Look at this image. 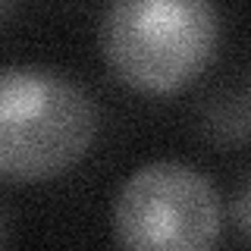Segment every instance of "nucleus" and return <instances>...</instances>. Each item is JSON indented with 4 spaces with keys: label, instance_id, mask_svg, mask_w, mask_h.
<instances>
[{
    "label": "nucleus",
    "instance_id": "nucleus-2",
    "mask_svg": "<svg viewBox=\"0 0 251 251\" xmlns=\"http://www.w3.org/2000/svg\"><path fill=\"white\" fill-rule=\"evenodd\" d=\"M214 0H110L100 50L120 82L141 94H176L217 50Z\"/></svg>",
    "mask_w": 251,
    "mask_h": 251
},
{
    "label": "nucleus",
    "instance_id": "nucleus-5",
    "mask_svg": "<svg viewBox=\"0 0 251 251\" xmlns=\"http://www.w3.org/2000/svg\"><path fill=\"white\" fill-rule=\"evenodd\" d=\"M0 242H3V217H0Z\"/></svg>",
    "mask_w": 251,
    "mask_h": 251
},
{
    "label": "nucleus",
    "instance_id": "nucleus-4",
    "mask_svg": "<svg viewBox=\"0 0 251 251\" xmlns=\"http://www.w3.org/2000/svg\"><path fill=\"white\" fill-rule=\"evenodd\" d=\"M235 226H239L242 239H248V179H242L239 195H235Z\"/></svg>",
    "mask_w": 251,
    "mask_h": 251
},
{
    "label": "nucleus",
    "instance_id": "nucleus-1",
    "mask_svg": "<svg viewBox=\"0 0 251 251\" xmlns=\"http://www.w3.org/2000/svg\"><path fill=\"white\" fill-rule=\"evenodd\" d=\"M98 113L88 91L44 66L0 69V179L44 182L88 154Z\"/></svg>",
    "mask_w": 251,
    "mask_h": 251
},
{
    "label": "nucleus",
    "instance_id": "nucleus-3",
    "mask_svg": "<svg viewBox=\"0 0 251 251\" xmlns=\"http://www.w3.org/2000/svg\"><path fill=\"white\" fill-rule=\"evenodd\" d=\"M113 235L138 251H204L220 235V198L188 163H145L116 195Z\"/></svg>",
    "mask_w": 251,
    "mask_h": 251
}]
</instances>
